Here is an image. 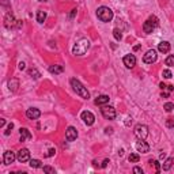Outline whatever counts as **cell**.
<instances>
[{
    "instance_id": "obj_1",
    "label": "cell",
    "mask_w": 174,
    "mask_h": 174,
    "mask_svg": "<svg viewBox=\"0 0 174 174\" xmlns=\"http://www.w3.org/2000/svg\"><path fill=\"white\" fill-rule=\"evenodd\" d=\"M90 45H91L90 40H87V38L79 40V41L74 45V48H72V53H74L75 56H83V55L89 50Z\"/></svg>"
},
{
    "instance_id": "obj_2",
    "label": "cell",
    "mask_w": 174,
    "mask_h": 174,
    "mask_svg": "<svg viewBox=\"0 0 174 174\" xmlns=\"http://www.w3.org/2000/svg\"><path fill=\"white\" fill-rule=\"evenodd\" d=\"M71 86H72V89H74V91L76 93L79 97L84 98V99H89L90 98V93L87 91V89H86L84 86H83L78 79H75V78L71 79Z\"/></svg>"
},
{
    "instance_id": "obj_3",
    "label": "cell",
    "mask_w": 174,
    "mask_h": 174,
    "mask_svg": "<svg viewBox=\"0 0 174 174\" xmlns=\"http://www.w3.org/2000/svg\"><path fill=\"white\" fill-rule=\"evenodd\" d=\"M97 16H98V19L102 22H110L113 19V11L109 7L102 6L97 10Z\"/></svg>"
},
{
    "instance_id": "obj_4",
    "label": "cell",
    "mask_w": 174,
    "mask_h": 174,
    "mask_svg": "<svg viewBox=\"0 0 174 174\" xmlns=\"http://www.w3.org/2000/svg\"><path fill=\"white\" fill-rule=\"evenodd\" d=\"M158 25H159L158 18H156L155 15H152V16H150V18L143 23V30H144V33H147V34H151V33L158 27Z\"/></svg>"
},
{
    "instance_id": "obj_5",
    "label": "cell",
    "mask_w": 174,
    "mask_h": 174,
    "mask_svg": "<svg viewBox=\"0 0 174 174\" xmlns=\"http://www.w3.org/2000/svg\"><path fill=\"white\" fill-rule=\"evenodd\" d=\"M4 26L7 29H15V27H21L22 26V21H16L14 18V15L11 12L6 15V18H4Z\"/></svg>"
},
{
    "instance_id": "obj_6",
    "label": "cell",
    "mask_w": 174,
    "mask_h": 174,
    "mask_svg": "<svg viewBox=\"0 0 174 174\" xmlns=\"http://www.w3.org/2000/svg\"><path fill=\"white\" fill-rule=\"evenodd\" d=\"M133 132H135V136L139 140H146L148 136V128L144 124H137L133 129Z\"/></svg>"
},
{
    "instance_id": "obj_7",
    "label": "cell",
    "mask_w": 174,
    "mask_h": 174,
    "mask_svg": "<svg viewBox=\"0 0 174 174\" xmlns=\"http://www.w3.org/2000/svg\"><path fill=\"white\" fill-rule=\"evenodd\" d=\"M101 113L106 120H113L116 118V109L113 106H103L101 109Z\"/></svg>"
},
{
    "instance_id": "obj_8",
    "label": "cell",
    "mask_w": 174,
    "mask_h": 174,
    "mask_svg": "<svg viewBox=\"0 0 174 174\" xmlns=\"http://www.w3.org/2000/svg\"><path fill=\"white\" fill-rule=\"evenodd\" d=\"M156 57H158L156 50L150 49V50H147V52H146V55L143 56V61H144L146 64H152V63L156 61Z\"/></svg>"
},
{
    "instance_id": "obj_9",
    "label": "cell",
    "mask_w": 174,
    "mask_h": 174,
    "mask_svg": "<svg viewBox=\"0 0 174 174\" xmlns=\"http://www.w3.org/2000/svg\"><path fill=\"white\" fill-rule=\"evenodd\" d=\"M16 159H18L21 163L30 162V151L27 150V148H21V150L18 151V155H16Z\"/></svg>"
},
{
    "instance_id": "obj_10",
    "label": "cell",
    "mask_w": 174,
    "mask_h": 174,
    "mask_svg": "<svg viewBox=\"0 0 174 174\" xmlns=\"http://www.w3.org/2000/svg\"><path fill=\"white\" fill-rule=\"evenodd\" d=\"M80 117H82V120L84 121V124H87V125H93V124H94V121H95L94 114H93L91 112H89V110H84V112H82Z\"/></svg>"
},
{
    "instance_id": "obj_11",
    "label": "cell",
    "mask_w": 174,
    "mask_h": 174,
    "mask_svg": "<svg viewBox=\"0 0 174 174\" xmlns=\"http://www.w3.org/2000/svg\"><path fill=\"white\" fill-rule=\"evenodd\" d=\"M76 137H78V131L74 127H68L67 131H65V139H67V142H74Z\"/></svg>"
},
{
    "instance_id": "obj_12",
    "label": "cell",
    "mask_w": 174,
    "mask_h": 174,
    "mask_svg": "<svg viewBox=\"0 0 174 174\" xmlns=\"http://www.w3.org/2000/svg\"><path fill=\"white\" fill-rule=\"evenodd\" d=\"M16 159V155H15L14 151H6L3 156V161H4V165H11L14 163V161Z\"/></svg>"
},
{
    "instance_id": "obj_13",
    "label": "cell",
    "mask_w": 174,
    "mask_h": 174,
    "mask_svg": "<svg viewBox=\"0 0 174 174\" xmlns=\"http://www.w3.org/2000/svg\"><path fill=\"white\" fill-rule=\"evenodd\" d=\"M122 61H124V65L127 68H133L136 65V57L133 55H125Z\"/></svg>"
},
{
    "instance_id": "obj_14",
    "label": "cell",
    "mask_w": 174,
    "mask_h": 174,
    "mask_svg": "<svg viewBox=\"0 0 174 174\" xmlns=\"http://www.w3.org/2000/svg\"><path fill=\"white\" fill-rule=\"evenodd\" d=\"M40 116H41V112L36 108H30L26 110V117L30 120H37V118H40Z\"/></svg>"
},
{
    "instance_id": "obj_15",
    "label": "cell",
    "mask_w": 174,
    "mask_h": 174,
    "mask_svg": "<svg viewBox=\"0 0 174 174\" xmlns=\"http://www.w3.org/2000/svg\"><path fill=\"white\" fill-rule=\"evenodd\" d=\"M136 150L142 154H147L150 151V146L144 140H139V142H136Z\"/></svg>"
},
{
    "instance_id": "obj_16",
    "label": "cell",
    "mask_w": 174,
    "mask_h": 174,
    "mask_svg": "<svg viewBox=\"0 0 174 174\" xmlns=\"http://www.w3.org/2000/svg\"><path fill=\"white\" fill-rule=\"evenodd\" d=\"M19 133H21V142H26V140H29V139H31V133H30V131L27 129V128H21L19 129Z\"/></svg>"
},
{
    "instance_id": "obj_17",
    "label": "cell",
    "mask_w": 174,
    "mask_h": 174,
    "mask_svg": "<svg viewBox=\"0 0 174 174\" xmlns=\"http://www.w3.org/2000/svg\"><path fill=\"white\" fill-rule=\"evenodd\" d=\"M158 50H159L161 53H167L169 50H170V44L167 41H162L158 45Z\"/></svg>"
},
{
    "instance_id": "obj_18",
    "label": "cell",
    "mask_w": 174,
    "mask_h": 174,
    "mask_svg": "<svg viewBox=\"0 0 174 174\" xmlns=\"http://www.w3.org/2000/svg\"><path fill=\"white\" fill-rule=\"evenodd\" d=\"M18 87H19L18 79H11V80H8V89H10V91L15 93L16 90H18Z\"/></svg>"
},
{
    "instance_id": "obj_19",
    "label": "cell",
    "mask_w": 174,
    "mask_h": 174,
    "mask_svg": "<svg viewBox=\"0 0 174 174\" xmlns=\"http://www.w3.org/2000/svg\"><path fill=\"white\" fill-rule=\"evenodd\" d=\"M63 71H64V67H63V65H50V67H49L50 74L57 75V74H61Z\"/></svg>"
},
{
    "instance_id": "obj_20",
    "label": "cell",
    "mask_w": 174,
    "mask_h": 174,
    "mask_svg": "<svg viewBox=\"0 0 174 174\" xmlns=\"http://www.w3.org/2000/svg\"><path fill=\"white\" fill-rule=\"evenodd\" d=\"M109 99L110 98L108 97V95H99V97L97 98V99H95V105H106L108 102H109Z\"/></svg>"
},
{
    "instance_id": "obj_21",
    "label": "cell",
    "mask_w": 174,
    "mask_h": 174,
    "mask_svg": "<svg viewBox=\"0 0 174 174\" xmlns=\"http://www.w3.org/2000/svg\"><path fill=\"white\" fill-rule=\"evenodd\" d=\"M45 19H46V12L40 10L38 14H37V22H38V23H44Z\"/></svg>"
},
{
    "instance_id": "obj_22",
    "label": "cell",
    "mask_w": 174,
    "mask_h": 174,
    "mask_svg": "<svg viewBox=\"0 0 174 174\" xmlns=\"http://www.w3.org/2000/svg\"><path fill=\"white\" fill-rule=\"evenodd\" d=\"M173 162H174V161H173V158H167V159H166L165 162H163V166H162V167H163V170H165V171L170 170V169H171V166H173Z\"/></svg>"
},
{
    "instance_id": "obj_23",
    "label": "cell",
    "mask_w": 174,
    "mask_h": 174,
    "mask_svg": "<svg viewBox=\"0 0 174 174\" xmlns=\"http://www.w3.org/2000/svg\"><path fill=\"white\" fill-rule=\"evenodd\" d=\"M29 75H30L31 78H34V79H38V78L41 76V74H40V72L37 71L36 68H30V69H29Z\"/></svg>"
},
{
    "instance_id": "obj_24",
    "label": "cell",
    "mask_w": 174,
    "mask_h": 174,
    "mask_svg": "<svg viewBox=\"0 0 174 174\" xmlns=\"http://www.w3.org/2000/svg\"><path fill=\"white\" fill-rule=\"evenodd\" d=\"M30 167H33V169H38V167H41V161H38V159H30Z\"/></svg>"
},
{
    "instance_id": "obj_25",
    "label": "cell",
    "mask_w": 174,
    "mask_h": 174,
    "mask_svg": "<svg viewBox=\"0 0 174 174\" xmlns=\"http://www.w3.org/2000/svg\"><path fill=\"white\" fill-rule=\"evenodd\" d=\"M128 159H129V162H132V163H137L139 159H140V156H139V154H131Z\"/></svg>"
},
{
    "instance_id": "obj_26",
    "label": "cell",
    "mask_w": 174,
    "mask_h": 174,
    "mask_svg": "<svg viewBox=\"0 0 174 174\" xmlns=\"http://www.w3.org/2000/svg\"><path fill=\"white\" fill-rule=\"evenodd\" d=\"M165 64L169 65V67H174V55H170V56H169L167 59H166Z\"/></svg>"
},
{
    "instance_id": "obj_27",
    "label": "cell",
    "mask_w": 174,
    "mask_h": 174,
    "mask_svg": "<svg viewBox=\"0 0 174 174\" xmlns=\"http://www.w3.org/2000/svg\"><path fill=\"white\" fill-rule=\"evenodd\" d=\"M113 36H114V38L117 40V41H120L121 38H122V34H121V31L118 29H114L113 30Z\"/></svg>"
},
{
    "instance_id": "obj_28",
    "label": "cell",
    "mask_w": 174,
    "mask_h": 174,
    "mask_svg": "<svg viewBox=\"0 0 174 174\" xmlns=\"http://www.w3.org/2000/svg\"><path fill=\"white\" fill-rule=\"evenodd\" d=\"M150 163H151V165H154V167H155V171H156V173H159V171H161V165H159V162H158V161H152V159H151Z\"/></svg>"
},
{
    "instance_id": "obj_29",
    "label": "cell",
    "mask_w": 174,
    "mask_h": 174,
    "mask_svg": "<svg viewBox=\"0 0 174 174\" xmlns=\"http://www.w3.org/2000/svg\"><path fill=\"white\" fill-rule=\"evenodd\" d=\"M163 109H165L166 112H171V110L174 109V103H171V102L165 103V106H163Z\"/></svg>"
},
{
    "instance_id": "obj_30",
    "label": "cell",
    "mask_w": 174,
    "mask_h": 174,
    "mask_svg": "<svg viewBox=\"0 0 174 174\" xmlns=\"http://www.w3.org/2000/svg\"><path fill=\"white\" fill-rule=\"evenodd\" d=\"M162 75H163V78H165V79H170V78H171V75H173V74H171V71H170V69H165Z\"/></svg>"
},
{
    "instance_id": "obj_31",
    "label": "cell",
    "mask_w": 174,
    "mask_h": 174,
    "mask_svg": "<svg viewBox=\"0 0 174 174\" xmlns=\"http://www.w3.org/2000/svg\"><path fill=\"white\" fill-rule=\"evenodd\" d=\"M166 127L167 128L174 127V118H167V120H166Z\"/></svg>"
},
{
    "instance_id": "obj_32",
    "label": "cell",
    "mask_w": 174,
    "mask_h": 174,
    "mask_svg": "<svg viewBox=\"0 0 174 174\" xmlns=\"http://www.w3.org/2000/svg\"><path fill=\"white\" fill-rule=\"evenodd\" d=\"M44 171L45 173H49V174H55V169L50 167V166H44Z\"/></svg>"
},
{
    "instance_id": "obj_33",
    "label": "cell",
    "mask_w": 174,
    "mask_h": 174,
    "mask_svg": "<svg viewBox=\"0 0 174 174\" xmlns=\"http://www.w3.org/2000/svg\"><path fill=\"white\" fill-rule=\"evenodd\" d=\"M12 129H14V124H12V122H10V124H8V128H7V131H6V135L8 136L10 133H11Z\"/></svg>"
},
{
    "instance_id": "obj_34",
    "label": "cell",
    "mask_w": 174,
    "mask_h": 174,
    "mask_svg": "<svg viewBox=\"0 0 174 174\" xmlns=\"http://www.w3.org/2000/svg\"><path fill=\"white\" fill-rule=\"evenodd\" d=\"M133 173H137V174H143V169L142 167H133Z\"/></svg>"
},
{
    "instance_id": "obj_35",
    "label": "cell",
    "mask_w": 174,
    "mask_h": 174,
    "mask_svg": "<svg viewBox=\"0 0 174 174\" xmlns=\"http://www.w3.org/2000/svg\"><path fill=\"white\" fill-rule=\"evenodd\" d=\"M55 152H56V150H55V148H50L49 152L46 154V156H53V155H55Z\"/></svg>"
},
{
    "instance_id": "obj_36",
    "label": "cell",
    "mask_w": 174,
    "mask_h": 174,
    "mask_svg": "<svg viewBox=\"0 0 174 174\" xmlns=\"http://www.w3.org/2000/svg\"><path fill=\"white\" fill-rule=\"evenodd\" d=\"M75 15H76V8H74V10H72V11H71V14H69V18H74V16H75Z\"/></svg>"
},
{
    "instance_id": "obj_37",
    "label": "cell",
    "mask_w": 174,
    "mask_h": 174,
    "mask_svg": "<svg viewBox=\"0 0 174 174\" xmlns=\"http://www.w3.org/2000/svg\"><path fill=\"white\" fill-rule=\"evenodd\" d=\"M18 68L22 71V69H25V68H26V64H25V63H19V67Z\"/></svg>"
},
{
    "instance_id": "obj_38",
    "label": "cell",
    "mask_w": 174,
    "mask_h": 174,
    "mask_svg": "<svg viewBox=\"0 0 174 174\" xmlns=\"http://www.w3.org/2000/svg\"><path fill=\"white\" fill-rule=\"evenodd\" d=\"M108 163H109V159H105V161L102 162V165H101V166H102V167H106Z\"/></svg>"
},
{
    "instance_id": "obj_39",
    "label": "cell",
    "mask_w": 174,
    "mask_h": 174,
    "mask_svg": "<svg viewBox=\"0 0 174 174\" xmlns=\"http://www.w3.org/2000/svg\"><path fill=\"white\" fill-rule=\"evenodd\" d=\"M4 125H6V120L1 118V120H0V127H4Z\"/></svg>"
},
{
    "instance_id": "obj_40",
    "label": "cell",
    "mask_w": 174,
    "mask_h": 174,
    "mask_svg": "<svg viewBox=\"0 0 174 174\" xmlns=\"http://www.w3.org/2000/svg\"><path fill=\"white\" fill-rule=\"evenodd\" d=\"M105 132H106V133H112L113 132V128H106V129H105Z\"/></svg>"
},
{
    "instance_id": "obj_41",
    "label": "cell",
    "mask_w": 174,
    "mask_h": 174,
    "mask_svg": "<svg viewBox=\"0 0 174 174\" xmlns=\"http://www.w3.org/2000/svg\"><path fill=\"white\" fill-rule=\"evenodd\" d=\"M159 87H161V89H162V90H165L166 87H167V86H166L165 83H161V84H159Z\"/></svg>"
},
{
    "instance_id": "obj_42",
    "label": "cell",
    "mask_w": 174,
    "mask_h": 174,
    "mask_svg": "<svg viewBox=\"0 0 174 174\" xmlns=\"http://www.w3.org/2000/svg\"><path fill=\"white\" fill-rule=\"evenodd\" d=\"M166 89H167L169 91H173V90H174V87H173V86H167V87H166Z\"/></svg>"
},
{
    "instance_id": "obj_43",
    "label": "cell",
    "mask_w": 174,
    "mask_h": 174,
    "mask_svg": "<svg viewBox=\"0 0 174 174\" xmlns=\"http://www.w3.org/2000/svg\"><path fill=\"white\" fill-rule=\"evenodd\" d=\"M169 97V93H162V98H167Z\"/></svg>"
},
{
    "instance_id": "obj_44",
    "label": "cell",
    "mask_w": 174,
    "mask_h": 174,
    "mask_svg": "<svg viewBox=\"0 0 174 174\" xmlns=\"http://www.w3.org/2000/svg\"><path fill=\"white\" fill-rule=\"evenodd\" d=\"M163 158H166V152H162V154H161V159H163Z\"/></svg>"
},
{
    "instance_id": "obj_45",
    "label": "cell",
    "mask_w": 174,
    "mask_h": 174,
    "mask_svg": "<svg viewBox=\"0 0 174 174\" xmlns=\"http://www.w3.org/2000/svg\"><path fill=\"white\" fill-rule=\"evenodd\" d=\"M137 49H140V45H136V46H133V50H137Z\"/></svg>"
},
{
    "instance_id": "obj_46",
    "label": "cell",
    "mask_w": 174,
    "mask_h": 174,
    "mask_svg": "<svg viewBox=\"0 0 174 174\" xmlns=\"http://www.w3.org/2000/svg\"><path fill=\"white\" fill-rule=\"evenodd\" d=\"M40 1H48V0H40Z\"/></svg>"
}]
</instances>
